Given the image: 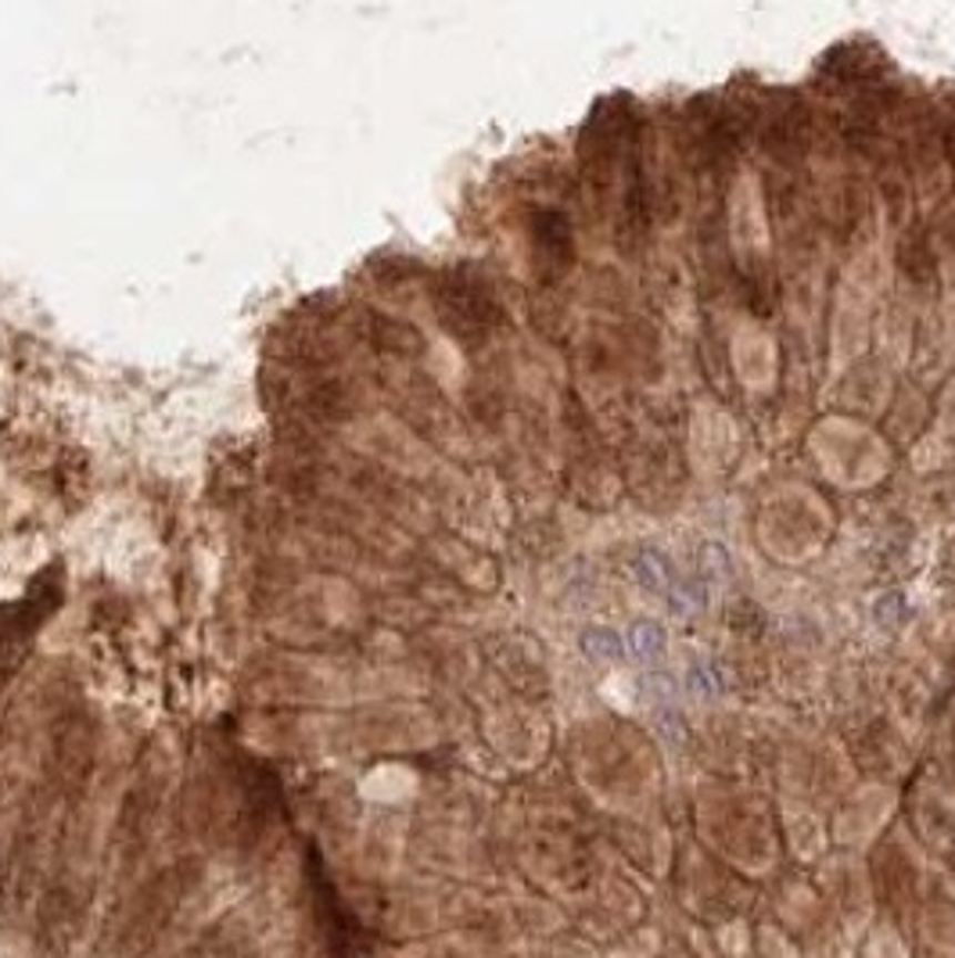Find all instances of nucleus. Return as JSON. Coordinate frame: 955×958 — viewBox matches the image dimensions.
Instances as JSON below:
<instances>
[{
  "mask_svg": "<svg viewBox=\"0 0 955 958\" xmlns=\"http://www.w3.org/2000/svg\"><path fill=\"white\" fill-rule=\"evenodd\" d=\"M632 646L640 658H650V653H658L664 646V632L658 621H640V625L632 629Z\"/></svg>",
  "mask_w": 955,
  "mask_h": 958,
  "instance_id": "nucleus-1",
  "label": "nucleus"
},
{
  "mask_svg": "<svg viewBox=\"0 0 955 958\" xmlns=\"http://www.w3.org/2000/svg\"><path fill=\"white\" fill-rule=\"evenodd\" d=\"M586 646H589V653H597L600 661H611V658H618V653H621V639H618V632L593 629L586 635Z\"/></svg>",
  "mask_w": 955,
  "mask_h": 958,
  "instance_id": "nucleus-2",
  "label": "nucleus"
}]
</instances>
